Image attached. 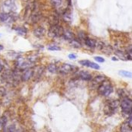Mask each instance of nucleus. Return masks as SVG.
<instances>
[{
    "label": "nucleus",
    "mask_w": 132,
    "mask_h": 132,
    "mask_svg": "<svg viewBox=\"0 0 132 132\" xmlns=\"http://www.w3.org/2000/svg\"><path fill=\"white\" fill-rule=\"evenodd\" d=\"M3 48H4L3 45H2V44H0V51H2V50H3Z\"/></svg>",
    "instance_id": "nucleus-34"
},
{
    "label": "nucleus",
    "mask_w": 132,
    "mask_h": 132,
    "mask_svg": "<svg viewBox=\"0 0 132 132\" xmlns=\"http://www.w3.org/2000/svg\"><path fill=\"white\" fill-rule=\"evenodd\" d=\"M6 124H7V117L5 116L1 117H0V132L5 129Z\"/></svg>",
    "instance_id": "nucleus-18"
},
{
    "label": "nucleus",
    "mask_w": 132,
    "mask_h": 132,
    "mask_svg": "<svg viewBox=\"0 0 132 132\" xmlns=\"http://www.w3.org/2000/svg\"><path fill=\"white\" fill-rule=\"evenodd\" d=\"M74 69H75V68L72 65L64 63V64H62L60 68H58L57 71H59L63 75H67L69 73H71Z\"/></svg>",
    "instance_id": "nucleus-8"
},
{
    "label": "nucleus",
    "mask_w": 132,
    "mask_h": 132,
    "mask_svg": "<svg viewBox=\"0 0 132 132\" xmlns=\"http://www.w3.org/2000/svg\"><path fill=\"white\" fill-rule=\"evenodd\" d=\"M14 18L11 15V13H5L3 12H0V22L2 23H9L12 20H13Z\"/></svg>",
    "instance_id": "nucleus-13"
},
{
    "label": "nucleus",
    "mask_w": 132,
    "mask_h": 132,
    "mask_svg": "<svg viewBox=\"0 0 132 132\" xmlns=\"http://www.w3.org/2000/svg\"><path fill=\"white\" fill-rule=\"evenodd\" d=\"M115 54L121 59H122V60H128V56H127V54L126 53H125V52H123L121 51H115Z\"/></svg>",
    "instance_id": "nucleus-19"
},
{
    "label": "nucleus",
    "mask_w": 132,
    "mask_h": 132,
    "mask_svg": "<svg viewBox=\"0 0 132 132\" xmlns=\"http://www.w3.org/2000/svg\"><path fill=\"white\" fill-rule=\"evenodd\" d=\"M63 32V28L60 24L51 25L48 31V35L52 38H57L62 37Z\"/></svg>",
    "instance_id": "nucleus-3"
},
{
    "label": "nucleus",
    "mask_w": 132,
    "mask_h": 132,
    "mask_svg": "<svg viewBox=\"0 0 132 132\" xmlns=\"http://www.w3.org/2000/svg\"><path fill=\"white\" fill-rule=\"evenodd\" d=\"M70 45H71L73 47L77 48V49L80 48V47H82V44H81V43L80 42V40H77L76 38H74V39H73L72 40H70Z\"/></svg>",
    "instance_id": "nucleus-17"
},
{
    "label": "nucleus",
    "mask_w": 132,
    "mask_h": 132,
    "mask_svg": "<svg viewBox=\"0 0 132 132\" xmlns=\"http://www.w3.org/2000/svg\"><path fill=\"white\" fill-rule=\"evenodd\" d=\"M118 73H119V75H121L123 77H126V78H129V79H131L132 78V73L131 72L121 70V71H119Z\"/></svg>",
    "instance_id": "nucleus-21"
},
{
    "label": "nucleus",
    "mask_w": 132,
    "mask_h": 132,
    "mask_svg": "<svg viewBox=\"0 0 132 132\" xmlns=\"http://www.w3.org/2000/svg\"><path fill=\"white\" fill-rule=\"evenodd\" d=\"M112 60H113V61H117L118 59H117L116 58H112Z\"/></svg>",
    "instance_id": "nucleus-35"
},
{
    "label": "nucleus",
    "mask_w": 132,
    "mask_h": 132,
    "mask_svg": "<svg viewBox=\"0 0 132 132\" xmlns=\"http://www.w3.org/2000/svg\"><path fill=\"white\" fill-rule=\"evenodd\" d=\"M84 41V44H85L87 47H90V48H94V47H96V45H97V40H94V39H93V38H90V37H87Z\"/></svg>",
    "instance_id": "nucleus-16"
},
{
    "label": "nucleus",
    "mask_w": 132,
    "mask_h": 132,
    "mask_svg": "<svg viewBox=\"0 0 132 132\" xmlns=\"http://www.w3.org/2000/svg\"><path fill=\"white\" fill-rule=\"evenodd\" d=\"M41 16H42V14L38 10V9H36V8L32 9V13L30 15V20L32 21V23H35L38 22L41 19Z\"/></svg>",
    "instance_id": "nucleus-10"
},
{
    "label": "nucleus",
    "mask_w": 132,
    "mask_h": 132,
    "mask_svg": "<svg viewBox=\"0 0 132 132\" xmlns=\"http://www.w3.org/2000/svg\"><path fill=\"white\" fill-rule=\"evenodd\" d=\"M62 37L67 40H72L75 38V34L70 30H63Z\"/></svg>",
    "instance_id": "nucleus-14"
},
{
    "label": "nucleus",
    "mask_w": 132,
    "mask_h": 132,
    "mask_svg": "<svg viewBox=\"0 0 132 132\" xmlns=\"http://www.w3.org/2000/svg\"><path fill=\"white\" fill-rule=\"evenodd\" d=\"M77 77L83 81H90L92 79V75L90 73L86 71H80L77 73Z\"/></svg>",
    "instance_id": "nucleus-12"
},
{
    "label": "nucleus",
    "mask_w": 132,
    "mask_h": 132,
    "mask_svg": "<svg viewBox=\"0 0 132 132\" xmlns=\"http://www.w3.org/2000/svg\"><path fill=\"white\" fill-rule=\"evenodd\" d=\"M120 105V102L118 100H111L109 101L105 107H104V113L106 115L108 116H111L113 115L115 112H116V110L118 109V107H119Z\"/></svg>",
    "instance_id": "nucleus-4"
},
{
    "label": "nucleus",
    "mask_w": 132,
    "mask_h": 132,
    "mask_svg": "<svg viewBox=\"0 0 132 132\" xmlns=\"http://www.w3.org/2000/svg\"><path fill=\"white\" fill-rule=\"evenodd\" d=\"M126 122L128 123V126L131 128L132 127V119H131V116H129L128 117V120L126 121Z\"/></svg>",
    "instance_id": "nucleus-31"
},
{
    "label": "nucleus",
    "mask_w": 132,
    "mask_h": 132,
    "mask_svg": "<svg viewBox=\"0 0 132 132\" xmlns=\"http://www.w3.org/2000/svg\"><path fill=\"white\" fill-rule=\"evenodd\" d=\"M120 106H121V110H122V113L124 115H126L128 117L131 115L132 101L131 98H129L128 96L122 98Z\"/></svg>",
    "instance_id": "nucleus-2"
},
{
    "label": "nucleus",
    "mask_w": 132,
    "mask_h": 132,
    "mask_svg": "<svg viewBox=\"0 0 132 132\" xmlns=\"http://www.w3.org/2000/svg\"><path fill=\"white\" fill-rule=\"evenodd\" d=\"M2 70H3V65H2V64L0 62V72H1Z\"/></svg>",
    "instance_id": "nucleus-33"
},
{
    "label": "nucleus",
    "mask_w": 132,
    "mask_h": 132,
    "mask_svg": "<svg viewBox=\"0 0 132 132\" xmlns=\"http://www.w3.org/2000/svg\"><path fill=\"white\" fill-rule=\"evenodd\" d=\"M34 75V69L32 68H28L24 70L22 74L21 75V80L22 82H27L30 79H32Z\"/></svg>",
    "instance_id": "nucleus-7"
},
{
    "label": "nucleus",
    "mask_w": 132,
    "mask_h": 132,
    "mask_svg": "<svg viewBox=\"0 0 132 132\" xmlns=\"http://www.w3.org/2000/svg\"><path fill=\"white\" fill-rule=\"evenodd\" d=\"M97 91L100 95H101L103 96H108L113 93L114 88H113V86L111 83V82L105 79L97 87Z\"/></svg>",
    "instance_id": "nucleus-1"
},
{
    "label": "nucleus",
    "mask_w": 132,
    "mask_h": 132,
    "mask_svg": "<svg viewBox=\"0 0 132 132\" xmlns=\"http://www.w3.org/2000/svg\"><path fill=\"white\" fill-rule=\"evenodd\" d=\"M47 70L50 73H56L58 70V68L56 67V65L55 64H50L47 66Z\"/></svg>",
    "instance_id": "nucleus-20"
},
{
    "label": "nucleus",
    "mask_w": 132,
    "mask_h": 132,
    "mask_svg": "<svg viewBox=\"0 0 132 132\" xmlns=\"http://www.w3.org/2000/svg\"><path fill=\"white\" fill-rule=\"evenodd\" d=\"M131 130V128L128 126V124L126 121L125 123H123L121 126V132H128Z\"/></svg>",
    "instance_id": "nucleus-22"
},
{
    "label": "nucleus",
    "mask_w": 132,
    "mask_h": 132,
    "mask_svg": "<svg viewBox=\"0 0 132 132\" xmlns=\"http://www.w3.org/2000/svg\"><path fill=\"white\" fill-rule=\"evenodd\" d=\"M118 96H119L121 98H124V97L128 96H127V92H126L125 89H122L118 90Z\"/></svg>",
    "instance_id": "nucleus-28"
},
{
    "label": "nucleus",
    "mask_w": 132,
    "mask_h": 132,
    "mask_svg": "<svg viewBox=\"0 0 132 132\" xmlns=\"http://www.w3.org/2000/svg\"><path fill=\"white\" fill-rule=\"evenodd\" d=\"M48 50H49V51H60V50H61V48H60L59 46H56V45H52V46L48 47Z\"/></svg>",
    "instance_id": "nucleus-29"
},
{
    "label": "nucleus",
    "mask_w": 132,
    "mask_h": 132,
    "mask_svg": "<svg viewBox=\"0 0 132 132\" xmlns=\"http://www.w3.org/2000/svg\"><path fill=\"white\" fill-rule=\"evenodd\" d=\"M16 9L15 0H5L2 5V12L5 13H13Z\"/></svg>",
    "instance_id": "nucleus-5"
},
{
    "label": "nucleus",
    "mask_w": 132,
    "mask_h": 132,
    "mask_svg": "<svg viewBox=\"0 0 132 132\" xmlns=\"http://www.w3.org/2000/svg\"><path fill=\"white\" fill-rule=\"evenodd\" d=\"M79 63L84 66H86V67H88V68H94V69H96V70H98L100 69V66L97 64V63H94L91 61H89V60H81L79 61Z\"/></svg>",
    "instance_id": "nucleus-11"
},
{
    "label": "nucleus",
    "mask_w": 132,
    "mask_h": 132,
    "mask_svg": "<svg viewBox=\"0 0 132 132\" xmlns=\"http://www.w3.org/2000/svg\"><path fill=\"white\" fill-rule=\"evenodd\" d=\"M63 0H51V3L55 8H60L63 5Z\"/></svg>",
    "instance_id": "nucleus-23"
},
{
    "label": "nucleus",
    "mask_w": 132,
    "mask_h": 132,
    "mask_svg": "<svg viewBox=\"0 0 132 132\" xmlns=\"http://www.w3.org/2000/svg\"><path fill=\"white\" fill-rule=\"evenodd\" d=\"M24 1H27V0H24Z\"/></svg>",
    "instance_id": "nucleus-36"
},
{
    "label": "nucleus",
    "mask_w": 132,
    "mask_h": 132,
    "mask_svg": "<svg viewBox=\"0 0 132 132\" xmlns=\"http://www.w3.org/2000/svg\"><path fill=\"white\" fill-rule=\"evenodd\" d=\"M63 18L66 21H70L71 20V14H70V11L69 9H66L64 11Z\"/></svg>",
    "instance_id": "nucleus-24"
},
{
    "label": "nucleus",
    "mask_w": 132,
    "mask_h": 132,
    "mask_svg": "<svg viewBox=\"0 0 132 132\" xmlns=\"http://www.w3.org/2000/svg\"><path fill=\"white\" fill-rule=\"evenodd\" d=\"M94 60H95L96 61H97V62H100V63H103V62L105 61L104 58H102V57H100V56H96V57H94Z\"/></svg>",
    "instance_id": "nucleus-30"
},
{
    "label": "nucleus",
    "mask_w": 132,
    "mask_h": 132,
    "mask_svg": "<svg viewBox=\"0 0 132 132\" xmlns=\"http://www.w3.org/2000/svg\"><path fill=\"white\" fill-rule=\"evenodd\" d=\"M45 33H46V30L42 26H39L33 30V34L38 38H42L45 35Z\"/></svg>",
    "instance_id": "nucleus-15"
},
{
    "label": "nucleus",
    "mask_w": 132,
    "mask_h": 132,
    "mask_svg": "<svg viewBox=\"0 0 132 132\" xmlns=\"http://www.w3.org/2000/svg\"><path fill=\"white\" fill-rule=\"evenodd\" d=\"M50 25H55V24H59V19L56 16H52L50 19Z\"/></svg>",
    "instance_id": "nucleus-25"
},
{
    "label": "nucleus",
    "mask_w": 132,
    "mask_h": 132,
    "mask_svg": "<svg viewBox=\"0 0 132 132\" xmlns=\"http://www.w3.org/2000/svg\"><path fill=\"white\" fill-rule=\"evenodd\" d=\"M68 58H69L70 60H75V59H77V56L75 54H70L68 55Z\"/></svg>",
    "instance_id": "nucleus-32"
},
{
    "label": "nucleus",
    "mask_w": 132,
    "mask_h": 132,
    "mask_svg": "<svg viewBox=\"0 0 132 132\" xmlns=\"http://www.w3.org/2000/svg\"><path fill=\"white\" fill-rule=\"evenodd\" d=\"M15 30L16 32L19 34V35H24L27 33V30L23 28V27H18V28H15Z\"/></svg>",
    "instance_id": "nucleus-26"
},
{
    "label": "nucleus",
    "mask_w": 132,
    "mask_h": 132,
    "mask_svg": "<svg viewBox=\"0 0 132 132\" xmlns=\"http://www.w3.org/2000/svg\"><path fill=\"white\" fill-rule=\"evenodd\" d=\"M105 79H107L104 75H98L95 76V78H94L90 80L91 81V86L94 88V87L97 88L100 86V84L102 82H104Z\"/></svg>",
    "instance_id": "nucleus-9"
},
{
    "label": "nucleus",
    "mask_w": 132,
    "mask_h": 132,
    "mask_svg": "<svg viewBox=\"0 0 132 132\" xmlns=\"http://www.w3.org/2000/svg\"><path fill=\"white\" fill-rule=\"evenodd\" d=\"M15 65H16V67L19 69L25 70L26 68H31V66L33 65V63L32 61H30L29 59H26V58H19L16 60Z\"/></svg>",
    "instance_id": "nucleus-6"
},
{
    "label": "nucleus",
    "mask_w": 132,
    "mask_h": 132,
    "mask_svg": "<svg viewBox=\"0 0 132 132\" xmlns=\"http://www.w3.org/2000/svg\"><path fill=\"white\" fill-rule=\"evenodd\" d=\"M77 37H78V38H79L80 40H84L87 37V35L85 33V32H84V31H80V32H78Z\"/></svg>",
    "instance_id": "nucleus-27"
}]
</instances>
